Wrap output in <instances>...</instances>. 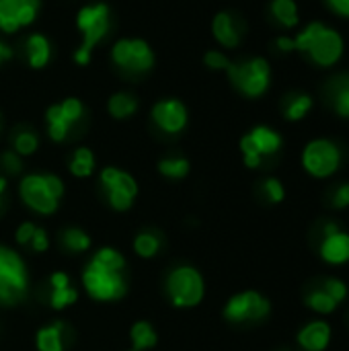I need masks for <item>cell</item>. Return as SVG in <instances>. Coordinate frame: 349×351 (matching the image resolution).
<instances>
[{
	"label": "cell",
	"instance_id": "20",
	"mask_svg": "<svg viewBox=\"0 0 349 351\" xmlns=\"http://www.w3.org/2000/svg\"><path fill=\"white\" fill-rule=\"evenodd\" d=\"M51 288H53V290H51V306H53L56 311H62V308L74 304L76 298H78L76 290L70 286L68 276L62 274V271H58V274L51 276Z\"/></svg>",
	"mask_w": 349,
	"mask_h": 351
},
{
	"label": "cell",
	"instance_id": "40",
	"mask_svg": "<svg viewBox=\"0 0 349 351\" xmlns=\"http://www.w3.org/2000/svg\"><path fill=\"white\" fill-rule=\"evenodd\" d=\"M327 4L333 12L349 19V0H327Z\"/></svg>",
	"mask_w": 349,
	"mask_h": 351
},
{
	"label": "cell",
	"instance_id": "41",
	"mask_svg": "<svg viewBox=\"0 0 349 351\" xmlns=\"http://www.w3.org/2000/svg\"><path fill=\"white\" fill-rule=\"evenodd\" d=\"M276 47L280 51H296V45H294V37H288V35H282L276 39Z\"/></svg>",
	"mask_w": 349,
	"mask_h": 351
},
{
	"label": "cell",
	"instance_id": "2",
	"mask_svg": "<svg viewBox=\"0 0 349 351\" xmlns=\"http://www.w3.org/2000/svg\"><path fill=\"white\" fill-rule=\"evenodd\" d=\"M76 29L80 33V45L74 53L78 66H86L91 62L95 45L109 33L111 29V12L103 2L86 4L76 14Z\"/></svg>",
	"mask_w": 349,
	"mask_h": 351
},
{
	"label": "cell",
	"instance_id": "31",
	"mask_svg": "<svg viewBox=\"0 0 349 351\" xmlns=\"http://www.w3.org/2000/svg\"><path fill=\"white\" fill-rule=\"evenodd\" d=\"M12 146H14V152L21 154V156H29L37 150L39 146V140H37V134H33L31 130H21L14 134V140H12Z\"/></svg>",
	"mask_w": 349,
	"mask_h": 351
},
{
	"label": "cell",
	"instance_id": "42",
	"mask_svg": "<svg viewBox=\"0 0 349 351\" xmlns=\"http://www.w3.org/2000/svg\"><path fill=\"white\" fill-rule=\"evenodd\" d=\"M10 58H12V47H10L8 43L0 41V66H2L4 62H8Z\"/></svg>",
	"mask_w": 349,
	"mask_h": 351
},
{
	"label": "cell",
	"instance_id": "32",
	"mask_svg": "<svg viewBox=\"0 0 349 351\" xmlns=\"http://www.w3.org/2000/svg\"><path fill=\"white\" fill-rule=\"evenodd\" d=\"M62 243L68 251H74V253H82L91 247V239L86 232L78 230V228H68L64 234H62Z\"/></svg>",
	"mask_w": 349,
	"mask_h": 351
},
{
	"label": "cell",
	"instance_id": "12",
	"mask_svg": "<svg viewBox=\"0 0 349 351\" xmlns=\"http://www.w3.org/2000/svg\"><path fill=\"white\" fill-rule=\"evenodd\" d=\"M101 183L105 187L107 199H109V204H111L113 210L123 212V210H130L132 208L134 197L138 193V183L134 181L132 175H128L125 171L107 167L101 173Z\"/></svg>",
	"mask_w": 349,
	"mask_h": 351
},
{
	"label": "cell",
	"instance_id": "17",
	"mask_svg": "<svg viewBox=\"0 0 349 351\" xmlns=\"http://www.w3.org/2000/svg\"><path fill=\"white\" fill-rule=\"evenodd\" d=\"M212 33L216 41L224 47H237L243 39V23L232 12H218L212 21Z\"/></svg>",
	"mask_w": 349,
	"mask_h": 351
},
{
	"label": "cell",
	"instance_id": "24",
	"mask_svg": "<svg viewBox=\"0 0 349 351\" xmlns=\"http://www.w3.org/2000/svg\"><path fill=\"white\" fill-rule=\"evenodd\" d=\"M311 109H313L311 95H292L284 103V117L288 121H300L311 113Z\"/></svg>",
	"mask_w": 349,
	"mask_h": 351
},
{
	"label": "cell",
	"instance_id": "38",
	"mask_svg": "<svg viewBox=\"0 0 349 351\" xmlns=\"http://www.w3.org/2000/svg\"><path fill=\"white\" fill-rule=\"evenodd\" d=\"M35 230H37V226L31 224V222L21 224L19 230H16V241H19V245H29L31 239H33V234H35Z\"/></svg>",
	"mask_w": 349,
	"mask_h": 351
},
{
	"label": "cell",
	"instance_id": "36",
	"mask_svg": "<svg viewBox=\"0 0 349 351\" xmlns=\"http://www.w3.org/2000/svg\"><path fill=\"white\" fill-rule=\"evenodd\" d=\"M0 167H2L8 175H16V173H21V169H23L21 158H19L16 152H4V154L0 156Z\"/></svg>",
	"mask_w": 349,
	"mask_h": 351
},
{
	"label": "cell",
	"instance_id": "10",
	"mask_svg": "<svg viewBox=\"0 0 349 351\" xmlns=\"http://www.w3.org/2000/svg\"><path fill=\"white\" fill-rule=\"evenodd\" d=\"M282 148V136L267 128V125H257L253 128L247 136L241 140V152L245 158V165L249 169H257L265 156L276 154Z\"/></svg>",
	"mask_w": 349,
	"mask_h": 351
},
{
	"label": "cell",
	"instance_id": "15",
	"mask_svg": "<svg viewBox=\"0 0 349 351\" xmlns=\"http://www.w3.org/2000/svg\"><path fill=\"white\" fill-rule=\"evenodd\" d=\"M323 261L329 265H344L349 261V232L341 230L335 222L325 224V239L319 249Z\"/></svg>",
	"mask_w": 349,
	"mask_h": 351
},
{
	"label": "cell",
	"instance_id": "27",
	"mask_svg": "<svg viewBox=\"0 0 349 351\" xmlns=\"http://www.w3.org/2000/svg\"><path fill=\"white\" fill-rule=\"evenodd\" d=\"M132 343H134V351H144L148 348H154L156 346V333L154 329L140 321L132 327Z\"/></svg>",
	"mask_w": 349,
	"mask_h": 351
},
{
	"label": "cell",
	"instance_id": "39",
	"mask_svg": "<svg viewBox=\"0 0 349 351\" xmlns=\"http://www.w3.org/2000/svg\"><path fill=\"white\" fill-rule=\"evenodd\" d=\"M29 245H31V247H33V251H37V253H43V251H47V247H49V241H47V234H45V230L37 228Z\"/></svg>",
	"mask_w": 349,
	"mask_h": 351
},
{
	"label": "cell",
	"instance_id": "19",
	"mask_svg": "<svg viewBox=\"0 0 349 351\" xmlns=\"http://www.w3.org/2000/svg\"><path fill=\"white\" fill-rule=\"evenodd\" d=\"M51 56V45L45 35L41 33H31L25 41V60L31 68L39 70L45 68Z\"/></svg>",
	"mask_w": 349,
	"mask_h": 351
},
{
	"label": "cell",
	"instance_id": "35",
	"mask_svg": "<svg viewBox=\"0 0 349 351\" xmlns=\"http://www.w3.org/2000/svg\"><path fill=\"white\" fill-rule=\"evenodd\" d=\"M204 64H206L210 70H226V68L230 66V60H228L222 51L210 49V51L204 56Z\"/></svg>",
	"mask_w": 349,
	"mask_h": 351
},
{
	"label": "cell",
	"instance_id": "34",
	"mask_svg": "<svg viewBox=\"0 0 349 351\" xmlns=\"http://www.w3.org/2000/svg\"><path fill=\"white\" fill-rule=\"evenodd\" d=\"M263 193H265V197H267L272 204H280V202L284 199V195H286L284 185H282L278 179H274V177H269V179L263 181Z\"/></svg>",
	"mask_w": 349,
	"mask_h": 351
},
{
	"label": "cell",
	"instance_id": "8",
	"mask_svg": "<svg viewBox=\"0 0 349 351\" xmlns=\"http://www.w3.org/2000/svg\"><path fill=\"white\" fill-rule=\"evenodd\" d=\"M167 292L175 306L189 308L202 302L204 298V280L193 267H177L169 274Z\"/></svg>",
	"mask_w": 349,
	"mask_h": 351
},
{
	"label": "cell",
	"instance_id": "25",
	"mask_svg": "<svg viewBox=\"0 0 349 351\" xmlns=\"http://www.w3.org/2000/svg\"><path fill=\"white\" fill-rule=\"evenodd\" d=\"M331 101L337 115L349 117V76L335 78L331 84Z\"/></svg>",
	"mask_w": 349,
	"mask_h": 351
},
{
	"label": "cell",
	"instance_id": "43",
	"mask_svg": "<svg viewBox=\"0 0 349 351\" xmlns=\"http://www.w3.org/2000/svg\"><path fill=\"white\" fill-rule=\"evenodd\" d=\"M4 189H6V179H2V177H0V195L4 193Z\"/></svg>",
	"mask_w": 349,
	"mask_h": 351
},
{
	"label": "cell",
	"instance_id": "22",
	"mask_svg": "<svg viewBox=\"0 0 349 351\" xmlns=\"http://www.w3.org/2000/svg\"><path fill=\"white\" fill-rule=\"evenodd\" d=\"M37 350L39 351H64V325L51 323L37 333Z\"/></svg>",
	"mask_w": 349,
	"mask_h": 351
},
{
	"label": "cell",
	"instance_id": "26",
	"mask_svg": "<svg viewBox=\"0 0 349 351\" xmlns=\"http://www.w3.org/2000/svg\"><path fill=\"white\" fill-rule=\"evenodd\" d=\"M306 306L311 311H315L317 315H331L339 304L323 290V288H313L306 294Z\"/></svg>",
	"mask_w": 349,
	"mask_h": 351
},
{
	"label": "cell",
	"instance_id": "37",
	"mask_svg": "<svg viewBox=\"0 0 349 351\" xmlns=\"http://www.w3.org/2000/svg\"><path fill=\"white\" fill-rule=\"evenodd\" d=\"M331 206H333L335 210H346V208H349V183L339 185V187L333 191V195H331Z\"/></svg>",
	"mask_w": 349,
	"mask_h": 351
},
{
	"label": "cell",
	"instance_id": "30",
	"mask_svg": "<svg viewBox=\"0 0 349 351\" xmlns=\"http://www.w3.org/2000/svg\"><path fill=\"white\" fill-rule=\"evenodd\" d=\"M134 251L140 257H154L160 251V239L152 232H140L134 241Z\"/></svg>",
	"mask_w": 349,
	"mask_h": 351
},
{
	"label": "cell",
	"instance_id": "14",
	"mask_svg": "<svg viewBox=\"0 0 349 351\" xmlns=\"http://www.w3.org/2000/svg\"><path fill=\"white\" fill-rule=\"evenodd\" d=\"M39 0H0V31L14 33L37 19Z\"/></svg>",
	"mask_w": 349,
	"mask_h": 351
},
{
	"label": "cell",
	"instance_id": "23",
	"mask_svg": "<svg viewBox=\"0 0 349 351\" xmlns=\"http://www.w3.org/2000/svg\"><path fill=\"white\" fill-rule=\"evenodd\" d=\"M269 10L274 14V19L282 25V27H296L300 16H298V6L294 0H272Z\"/></svg>",
	"mask_w": 349,
	"mask_h": 351
},
{
	"label": "cell",
	"instance_id": "28",
	"mask_svg": "<svg viewBox=\"0 0 349 351\" xmlns=\"http://www.w3.org/2000/svg\"><path fill=\"white\" fill-rule=\"evenodd\" d=\"M95 169V156L88 148H78L70 160V173L74 177H88Z\"/></svg>",
	"mask_w": 349,
	"mask_h": 351
},
{
	"label": "cell",
	"instance_id": "5",
	"mask_svg": "<svg viewBox=\"0 0 349 351\" xmlns=\"http://www.w3.org/2000/svg\"><path fill=\"white\" fill-rule=\"evenodd\" d=\"M27 292V269L21 257L0 247V304H14Z\"/></svg>",
	"mask_w": 349,
	"mask_h": 351
},
{
	"label": "cell",
	"instance_id": "7",
	"mask_svg": "<svg viewBox=\"0 0 349 351\" xmlns=\"http://www.w3.org/2000/svg\"><path fill=\"white\" fill-rule=\"evenodd\" d=\"M341 165V152L335 142L317 138L306 144L302 150V167L309 175L317 179H327L335 175V171Z\"/></svg>",
	"mask_w": 349,
	"mask_h": 351
},
{
	"label": "cell",
	"instance_id": "21",
	"mask_svg": "<svg viewBox=\"0 0 349 351\" xmlns=\"http://www.w3.org/2000/svg\"><path fill=\"white\" fill-rule=\"evenodd\" d=\"M107 109L115 119H128L138 111V99L132 93H115L109 97Z\"/></svg>",
	"mask_w": 349,
	"mask_h": 351
},
{
	"label": "cell",
	"instance_id": "3",
	"mask_svg": "<svg viewBox=\"0 0 349 351\" xmlns=\"http://www.w3.org/2000/svg\"><path fill=\"white\" fill-rule=\"evenodd\" d=\"M62 195H64V183L56 175H27L21 181L23 202L39 214L56 212Z\"/></svg>",
	"mask_w": 349,
	"mask_h": 351
},
{
	"label": "cell",
	"instance_id": "4",
	"mask_svg": "<svg viewBox=\"0 0 349 351\" xmlns=\"http://www.w3.org/2000/svg\"><path fill=\"white\" fill-rule=\"evenodd\" d=\"M226 72H228V78L234 84V88L249 99H257L269 88L272 68H269V62L265 58L230 62Z\"/></svg>",
	"mask_w": 349,
	"mask_h": 351
},
{
	"label": "cell",
	"instance_id": "11",
	"mask_svg": "<svg viewBox=\"0 0 349 351\" xmlns=\"http://www.w3.org/2000/svg\"><path fill=\"white\" fill-rule=\"evenodd\" d=\"M82 103L74 97H68L56 105H51L45 113V123H47V134L53 142H64L72 128L80 121L82 117Z\"/></svg>",
	"mask_w": 349,
	"mask_h": 351
},
{
	"label": "cell",
	"instance_id": "9",
	"mask_svg": "<svg viewBox=\"0 0 349 351\" xmlns=\"http://www.w3.org/2000/svg\"><path fill=\"white\" fill-rule=\"evenodd\" d=\"M82 280H84L86 292L97 300H117L128 290L123 271L105 269V267H101V265H97L93 261L86 265Z\"/></svg>",
	"mask_w": 349,
	"mask_h": 351
},
{
	"label": "cell",
	"instance_id": "16",
	"mask_svg": "<svg viewBox=\"0 0 349 351\" xmlns=\"http://www.w3.org/2000/svg\"><path fill=\"white\" fill-rule=\"evenodd\" d=\"M152 119L165 134H179L187 125V107L177 99L158 101L152 107Z\"/></svg>",
	"mask_w": 349,
	"mask_h": 351
},
{
	"label": "cell",
	"instance_id": "13",
	"mask_svg": "<svg viewBox=\"0 0 349 351\" xmlns=\"http://www.w3.org/2000/svg\"><path fill=\"white\" fill-rule=\"evenodd\" d=\"M269 315V302L259 292H241L224 306V317L232 323L261 321Z\"/></svg>",
	"mask_w": 349,
	"mask_h": 351
},
{
	"label": "cell",
	"instance_id": "29",
	"mask_svg": "<svg viewBox=\"0 0 349 351\" xmlns=\"http://www.w3.org/2000/svg\"><path fill=\"white\" fill-rule=\"evenodd\" d=\"M158 171L169 179H183L189 173V162L181 156H169L158 162Z\"/></svg>",
	"mask_w": 349,
	"mask_h": 351
},
{
	"label": "cell",
	"instance_id": "18",
	"mask_svg": "<svg viewBox=\"0 0 349 351\" xmlns=\"http://www.w3.org/2000/svg\"><path fill=\"white\" fill-rule=\"evenodd\" d=\"M331 343V327L325 321H311L298 331V346L304 351H325Z\"/></svg>",
	"mask_w": 349,
	"mask_h": 351
},
{
	"label": "cell",
	"instance_id": "1",
	"mask_svg": "<svg viewBox=\"0 0 349 351\" xmlns=\"http://www.w3.org/2000/svg\"><path fill=\"white\" fill-rule=\"evenodd\" d=\"M294 45L296 51L309 56L321 68H331L344 56V37L339 35V31L317 21L306 25L294 37Z\"/></svg>",
	"mask_w": 349,
	"mask_h": 351
},
{
	"label": "cell",
	"instance_id": "33",
	"mask_svg": "<svg viewBox=\"0 0 349 351\" xmlns=\"http://www.w3.org/2000/svg\"><path fill=\"white\" fill-rule=\"evenodd\" d=\"M321 288H323L337 304H341V302L348 298V286H346V282L339 280V278H327V280L323 282Z\"/></svg>",
	"mask_w": 349,
	"mask_h": 351
},
{
	"label": "cell",
	"instance_id": "6",
	"mask_svg": "<svg viewBox=\"0 0 349 351\" xmlns=\"http://www.w3.org/2000/svg\"><path fill=\"white\" fill-rule=\"evenodd\" d=\"M113 64L128 74H144L154 66V53L144 39L123 37L111 47Z\"/></svg>",
	"mask_w": 349,
	"mask_h": 351
}]
</instances>
